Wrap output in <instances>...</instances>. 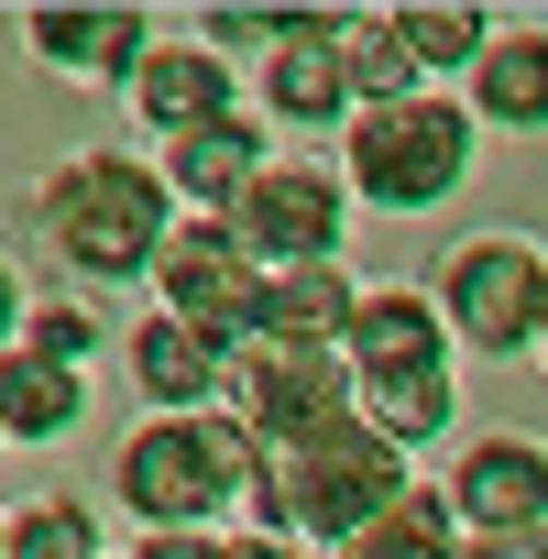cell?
Returning <instances> with one entry per match:
<instances>
[{"instance_id":"1","label":"cell","mask_w":548,"mask_h":559,"mask_svg":"<svg viewBox=\"0 0 548 559\" xmlns=\"http://www.w3.org/2000/svg\"><path fill=\"white\" fill-rule=\"evenodd\" d=\"M176 187L143 143H78L67 165L34 176V230L56 241V263L78 286H154V263L176 241Z\"/></svg>"},{"instance_id":"2","label":"cell","mask_w":548,"mask_h":559,"mask_svg":"<svg viewBox=\"0 0 548 559\" xmlns=\"http://www.w3.org/2000/svg\"><path fill=\"white\" fill-rule=\"evenodd\" d=\"M341 352H352L362 417H373L395 450H439V439L461 428V341H450V319H439L428 286H406V274H373Z\"/></svg>"},{"instance_id":"3","label":"cell","mask_w":548,"mask_h":559,"mask_svg":"<svg viewBox=\"0 0 548 559\" xmlns=\"http://www.w3.org/2000/svg\"><path fill=\"white\" fill-rule=\"evenodd\" d=\"M252 493H263V439H252L230 406L143 417V428L110 450V504H121L132 526H230Z\"/></svg>"},{"instance_id":"4","label":"cell","mask_w":548,"mask_h":559,"mask_svg":"<svg viewBox=\"0 0 548 559\" xmlns=\"http://www.w3.org/2000/svg\"><path fill=\"white\" fill-rule=\"evenodd\" d=\"M406 483H428V472H417V450H395V439L352 406L341 428H319V439H297V450H263L252 526L308 537V548H341V537H362Z\"/></svg>"},{"instance_id":"5","label":"cell","mask_w":548,"mask_h":559,"mask_svg":"<svg viewBox=\"0 0 548 559\" xmlns=\"http://www.w3.org/2000/svg\"><path fill=\"white\" fill-rule=\"evenodd\" d=\"M472 154H483V121L461 88H428V99H395V110H352L341 132V176L373 219H417V209H450L472 187Z\"/></svg>"},{"instance_id":"6","label":"cell","mask_w":548,"mask_h":559,"mask_svg":"<svg viewBox=\"0 0 548 559\" xmlns=\"http://www.w3.org/2000/svg\"><path fill=\"white\" fill-rule=\"evenodd\" d=\"M428 297H439V319H450L461 352H483V362H537V341H548V241H526V230H472V241H450V263L428 274Z\"/></svg>"},{"instance_id":"7","label":"cell","mask_w":548,"mask_h":559,"mask_svg":"<svg viewBox=\"0 0 548 559\" xmlns=\"http://www.w3.org/2000/svg\"><path fill=\"white\" fill-rule=\"evenodd\" d=\"M263 450H297V439H319V428H341L352 406H362V384H352V352L341 341H274V330H252L241 352H230V395H219Z\"/></svg>"},{"instance_id":"8","label":"cell","mask_w":548,"mask_h":559,"mask_svg":"<svg viewBox=\"0 0 548 559\" xmlns=\"http://www.w3.org/2000/svg\"><path fill=\"white\" fill-rule=\"evenodd\" d=\"M352 219H362V198H352L341 154H274L241 187V209H230V230H241L252 263H341Z\"/></svg>"},{"instance_id":"9","label":"cell","mask_w":548,"mask_h":559,"mask_svg":"<svg viewBox=\"0 0 548 559\" xmlns=\"http://www.w3.org/2000/svg\"><path fill=\"white\" fill-rule=\"evenodd\" d=\"M12 34H23V67H45L56 88H121V99H132L143 56L165 45L143 0H34Z\"/></svg>"},{"instance_id":"10","label":"cell","mask_w":548,"mask_h":559,"mask_svg":"<svg viewBox=\"0 0 548 559\" xmlns=\"http://www.w3.org/2000/svg\"><path fill=\"white\" fill-rule=\"evenodd\" d=\"M154 308H176L187 330H209L219 352H241L252 330H263V263L241 252V230L230 219H176V241H165V263H154Z\"/></svg>"},{"instance_id":"11","label":"cell","mask_w":548,"mask_h":559,"mask_svg":"<svg viewBox=\"0 0 548 559\" xmlns=\"http://www.w3.org/2000/svg\"><path fill=\"white\" fill-rule=\"evenodd\" d=\"M461 537H537L548 526V439L537 428H472L439 472Z\"/></svg>"},{"instance_id":"12","label":"cell","mask_w":548,"mask_h":559,"mask_svg":"<svg viewBox=\"0 0 548 559\" xmlns=\"http://www.w3.org/2000/svg\"><path fill=\"white\" fill-rule=\"evenodd\" d=\"M132 121H143L154 154L187 143V132H209V121H241V67L219 45H198V34H165L143 56V78H132Z\"/></svg>"},{"instance_id":"13","label":"cell","mask_w":548,"mask_h":559,"mask_svg":"<svg viewBox=\"0 0 548 559\" xmlns=\"http://www.w3.org/2000/svg\"><path fill=\"white\" fill-rule=\"evenodd\" d=\"M121 373H132L143 417H198V406L230 395V352H219L209 330H187L176 308H143V319L121 330Z\"/></svg>"},{"instance_id":"14","label":"cell","mask_w":548,"mask_h":559,"mask_svg":"<svg viewBox=\"0 0 548 559\" xmlns=\"http://www.w3.org/2000/svg\"><path fill=\"white\" fill-rule=\"evenodd\" d=\"M154 165H165L176 209H198V219H230V209H241V187L274 165V121H263V110H241V121H209V132L165 143Z\"/></svg>"},{"instance_id":"15","label":"cell","mask_w":548,"mask_h":559,"mask_svg":"<svg viewBox=\"0 0 548 559\" xmlns=\"http://www.w3.org/2000/svg\"><path fill=\"white\" fill-rule=\"evenodd\" d=\"M252 110L263 121H286V132H352V67H341V34H308L286 56H263L252 67Z\"/></svg>"},{"instance_id":"16","label":"cell","mask_w":548,"mask_h":559,"mask_svg":"<svg viewBox=\"0 0 548 559\" xmlns=\"http://www.w3.org/2000/svg\"><path fill=\"white\" fill-rule=\"evenodd\" d=\"M461 99H472V121L504 132V143L548 132V23H504V34L483 45V67L461 78Z\"/></svg>"},{"instance_id":"17","label":"cell","mask_w":548,"mask_h":559,"mask_svg":"<svg viewBox=\"0 0 548 559\" xmlns=\"http://www.w3.org/2000/svg\"><path fill=\"white\" fill-rule=\"evenodd\" d=\"M373 274L341 263H263V330L274 341H352V308H362Z\"/></svg>"},{"instance_id":"18","label":"cell","mask_w":548,"mask_h":559,"mask_svg":"<svg viewBox=\"0 0 548 559\" xmlns=\"http://www.w3.org/2000/svg\"><path fill=\"white\" fill-rule=\"evenodd\" d=\"M88 417V373L45 362V352H0V428H12V450H56L78 439Z\"/></svg>"},{"instance_id":"19","label":"cell","mask_w":548,"mask_h":559,"mask_svg":"<svg viewBox=\"0 0 548 559\" xmlns=\"http://www.w3.org/2000/svg\"><path fill=\"white\" fill-rule=\"evenodd\" d=\"M461 548H472V537H461L450 493H439V483H406V493H395L362 537H341L330 559H461Z\"/></svg>"},{"instance_id":"20","label":"cell","mask_w":548,"mask_h":559,"mask_svg":"<svg viewBox=\"0 0 548 559\" xmlns=\"http://www.w3.org/2000/svg\"><path fill=\"white\" fill-rule=\"evenodd\" d=\"M395 34H406V56H417V78L439 88V78H472L483 67V45L504 34L483 0H395Z\"/></svg>"},{"instance_id":"21","label":"cell","mask_w":548,"mask_h":559,"mask_svg":"<svg viewBox=\"0 0 548 559\" xmlns=\"http://www.w3.org/2000/svg\"><path fill=\"white\" fill-rule=\"evenodd\" d=\"M341 67H352V99H362V110L428 99V78H417V56H406L395 12H352V23H341Z\"/></svg>"},{"instance_id":"22","label":"cell","mask_w":548,"mask_h":559,"mask_svg":"<svg viewBox=\"0 0 548 559\" xmlns=\"http://www.w3.org/2000/svg\"><path fill=\"white\" fill-rule=\"evenodd\" d=\"M12 559H110V548L78 493H34V504H12Z\"/></svg>"},{"instance_id":"23","label":"cell","mask_w":548,"mask_h":559,"mask_svg":"<svg viewBox=\"0 0 548 559\" xmlns=\"http://www.w3.org/2000/svg\"><path fill=\"white\" fill-rule=\"evenodd\" d=\"M23 352H45V362L88 373V362L110 352V319H99L88 297H34V319H23Z\"/></svg>"},{"instance_id":"24","label":"cell","mask_w":548,"mask_h":559,"mask_svg":"<svg viewBox=\"0 0 548 559\" xmlns=\"http://www.w3.org/2000/svg\"><path fill=\"white\" fill-rule=\"evenodd\" d=\"M121 559H230V526H143Z\"/></svg>"},{"instance_id":"25","label":"cell","mask_w":548,"mask_h":559,"mask_svg":"<svg viewBox=\"0 0 548 559\" xmlns=\"http://www.w3.org/2000/svg\"><path fill=\"white\" fill-rule=\"evenodd\" d=\"M23 319H34V274L0 252V352H23Z\"/></svg>"},{"instance_id":"26","label":"cell","mask_w":548,"mask_h":559,"mask_svg":"<svg viewBox=\"0 0 548 559\" xmlns=\"http://www.w3.org/2000/svg\"><path fill=\"white\" fill-rule=\"evenodd\" d=\"M230 559H319V548H308V537H274V526H241Z\"/></svg>"},{"instance_id":"27","label":"cell","mask_w":548,"mask_h":559,"mask_svg":"<svg viewBox=\"0 0 548 559\" xmlns=\"http://www.w3.org/2000/svg\"><path fill=\"white\" fill-rule=\"evenodd\" d=\"M0 559H12V515H0Z\"/></svg>"},{"instance_id":"28","label":"cell","mask_w":548,"mask_h":559,"mask_svg":"<svg viewBox=\"0 0 548 559\" xmlns=\"http://www.w3.org/2000/svg\"><path fill=\"white\" fill-rule=\"evenodd\" d=\"M537 373H548V341H537Z\"/></svg>"},{"instance_id":"29","label":"cell","mask_w":548,"mask_h":559,"mask_svg":"<svg viewBox=\"0 0 548 559\" xmlns=\"http://www.w3.org/2000/svg\"><path fill=\"white\" fill-rule=\"evenodd\" d=\"M0 450H12V428H0Z\"/></svg>"},{"instance_id":"30","label":"cell","mask_w":548,"mask_h":559,"mask_svg":"<svg viewBox=\"0 0 548 559\" xmlns=\"http://www.w3.org/2000/svg\"><path fill=\"white\" fill-rule=\"evenodd\" d=\"M461 559H472V548H461Z\"/></svg>"}]
</instances>
